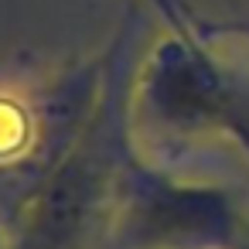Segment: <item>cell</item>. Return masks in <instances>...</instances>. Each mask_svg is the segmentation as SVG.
<instances>
[{
    "mask_svg": "<svg viewBox=\"0 0 249 249\" xmlns=\"http://www.w3.org/2000/svg\"><path fill=\"white\" fill-rule=\"evenodd\" d=\"M130 140V96L106 89L18 212L11 249H86L109 225Z\"/></svg>",
    "mask_w": 249,
    "mask_h": 249,
    "instance_id": "6da1fadb",
    "label": "cell"
},
{
    "mask_svg": "<svg viewBox=\"0 0 249 249\" xmlns=\"http://www.w3.org/2000/svg\"><path fill=\"white\" fill-rule=\"evenodd\" d=\"M130 120L174 140L222 133L249 150V92L215 58L212 24L205 35L167 31L157 41L133 79Z\"/></svg>",
    "mask_w": 249,
    "mask_h": 249,
    "instance_id": "7a4b0ae2",
    "label": "cell"
},
{
    "mask_svg": "<svg viewBox=\"0 0 249 249\" xmlns=\"http://www.w3.org/2000/svg\"><path fill=\"white\" fill-rule=\"evenodd\" d=\"M113 235L123 249H249V222L229 191L181 181L130 150Z\"/></svg>",
    "mask_w": 249,
    "mask_h": 249,
    "instance_id": "3957f363",
    "label": "cell"
},
{
    "mask_svg": "<svg viewBox=\"0 0 249 249\" xmlns=\"http://www.w3.org/2000/svg\"><path fill=\"white\" fill-rule=\"evenodd\" d=\"M147 4L157 11L164 28L174 35H205L208 31V24L188 7V0H147Z\"/></svg>",
    "mask_w": 249,
    "mask_h": 249,
    "instance_id": "277c9868",
    "label": "cell"
}]
</instances>
